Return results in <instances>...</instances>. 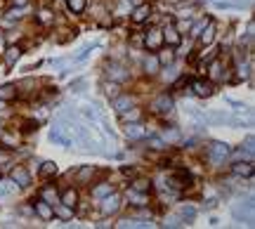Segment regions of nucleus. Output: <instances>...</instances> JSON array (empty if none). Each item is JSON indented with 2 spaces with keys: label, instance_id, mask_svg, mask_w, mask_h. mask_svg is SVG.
<instances>
[{
  "label": "nucleus",
  "instance_id": "f8f14e48",
  "mask_svg": "<svg viewBox=\"0 0 255 229\" xmlns=\"http://www.w3.org/2000/svg\"><path fill=\"white\" fill-rule=\"evenodd\" d=\"M161 33H163V41L168 43L170 47H177V45L182 43V36H180V31L175 28V24H168V26L163 28Z\"/></svg>",
  "mask_w": 255,
  "mask_h": 229
},
{
  "label": "nucleus",
  "instance_id": "7ed1b4c3",
  "mask_svg": "<svg viewBox=\"0 0 255 229\" xmlns=\"http://www.w3.org/2000/svg\"><path fill=\"white\" fill-rule=\"evenodd\" d=\"M229 154H232L229 144H225V142H213V144L208 147V154H206V156H208V161H210V163H215V165H217V163L225 161Z\"/></svg>",
  "mask_w": 255,
  "mask_h": 229
},
{
  "label": "nucleus",
  "instance_id": "c85d7f7f",
  "mask_svg": "<svg viewBox=\"0 0 255 229\" xmlns=\"http://www.w3.org/2000/svg\"><path fill=\"white\" fill-rule=\"evenodd\" d=\"M67 7H69V12L83 14L85 7H88V0H67Z\"/></svg>",
  "mask_w": 255,
  "mask_h": 229
},
{
  "label": "nucleus",
  "instance_id": "9d476101",
  "mask_svg": "<svg viewBox=\"0 0 255 229\" xmlns=\"http://www.w3.org/2000/svg\"><path fill=\"white\" fill-rule=\"evenodd\" d=\"M191 92L196 94V97H210L215 92V85H213V81L196 78V81H191Z\"/></svg>",
  "mask_w": 255,
  "mask_h": 229
},
{
  "label": "nucleus",
  "instance_id": "393cba45",
  "mask_svg": "<svg viewBox=\"0 0 255 229\" xmlns=\"http://www.w3.org/2000/svg\"><path fill=\"white\" fill-rule=\"evenodd\" d=\"M57 170H59V168H57V163L54 161H45L41 165V170H38V175H41L43 180H50V177L57 175Z\"/></svg>",
  "mask_w": 255,
  "mask_h": 229
},
{
  "label": "nucleus",
  "instance_id": "aec40b11",
  "mask_svg": "<svg viewBox=\"0 0 255 229\" xmlns=\"http://www.w3.org/2000/svg\"><path fill=\"white\" fill-rule=\"evenodd\" d=\"M59 203H64V206H69V208H76L78 206V191L76 189H64L62 194H59Z\"/></svg>",
  "mask_w": 255,
  "mask_h": 229
},
{
  "label": "nucleus",
  "instance_id": "2eb2a0df",
  "mask_svg": "<svg viewBox=\"0 0 255 229\" xmlns=\"http://www.w3.org/2000/svg\"><path fill=\"white\" fill-rule=\"evenodd\" d=\"M208 76H210V81H225V78H227V73H225V69H222V62H220V59H210Z\"/></svg>",
  "mask_w": 255,
  "mask_h": 229
},
{
  "label": "nucleus",
  "instance_id": "f3484780",
  "mask_svg": "<svg viewBox=\"0 0 255 229\" xmlns=\"http://www.w3.org/2000/svg\"><path fill=\"white\" fill-rule=\"evenodd\" d=\"M116 227H133V229H149L154 227V222H149V220H139V217H128V220H121Z\"/></svg>",
  "mask_w": 255,
  "mask_h": 229
},
{
  "label": "nucleus",
  "instance_id": "37998d69",
  "mask_svg": "<svg viewBox=\"0 0 255 229\" xmlns=\"http://www.w3.org/2000/svg\"><path fill=\"white\" fill-rule=\"evenodd\" d=\"M175 28H177L180 33H182V31H189V22H187V19H182V22H180V24H177Z\"/></svg>",
  "mask_w": 255,
  "mask_h": 229
},
{
  "label": "nucleus",
  "instance_id": "4be33fe9",
  "mask_svg": "<svg viewBox=\"0 0 255 229\" xmlns=\"http://www.w3.org/2000/svg\"><path fill=\"white\" fill-rule=\"evenodd\" d=\"M130 189L142 191V194H151V191H154V184H151V180H147V177H137V180L130 182Z\"/></svg>",
  "mask_w": 255,
  "mask_h": 229
},
{
  "label": "nucleus",
  "instance_id": "a19ab883",
  "mask_svg": "<svg viewBox=\"0 0 255 229\" xmlns=\"http://www.w3.org/2000/svg\"><path fill=\"white\" fill-rule=\"evenodd\" d=\"M208 22H210V19H203V22H199V24H196V26H194V31H191V36H199V33H201V28L206 26V24H208Z\"/></svg>",
  "mask_w": 255,
  "mask_h": 229
},
{
  "label": "nucleus",
  "instance_id": "b1692460",
  "mask_svg": "<svg viewBox=\"0 0 255 229\" xmlns=\"http://www.w3.org/2000/svg\"><path fill=\"white\" fill-rule=\"evenodd\" d=\"M128 201H130V206H135V208H144V206H147V194L130 189V191H128Z\"/></svg>",
  "mask_w": 255,
  "mask_h": 229
},
{
  "label": "nucleus",
  "instance_id": "6ab92c4d",
  "mask_svg": "<svg viewBox=\"0 0 255 229\" xmlns=\"http://www.w3.org/2000/svg\"><path fill=\"white\" fill-rule=\"evenodd\" d=\"M19 57H22V47H19V45H10V47L5 50V57H2V59H5V67L12 69L14 64L19 62Z\"/></svg>",
  "mask_w": 255,
  "mask_h": 229
},
{
  "label": "nucleus",
  "instance_id": "20e7f679",
  "mask_svg": "<svg viewBox=\"0 0 255 229\" xmlns=\"http://www.w3.org/2000/svg\"><path fill=\"white\" fill-rule=\"evenodd\" d=\"M142 45H144L147 50H151V52H159V50H161V45H163V33H161V28H149V31H144Z\"/></svg>",
  "mask_w": 255,
  "mask_h": 229
},
{
  "label": "nucleus",
  "instance_id": "a878e982",
  "mask_svg": "<svg viewBox=\"0 0 255 229\" xmlns=\"http://www.w3.org/2000/svg\"><path fill=\"white\" fill-rule=\"evenodd\" d=\"M19 19H22V10L19 7H10L7 12L2 14V26H10V24L19 22Z\"/></svg>",
  "mask_w": 255,
  "mask_h": 229
},
{
  "label": "nucleus",
  "instance_id": "f704fd0d",
  "mask_svg": "<svg viewBox=\"0 0 255 229\" xmlns=\"http://www.w3.org/2000/svg\"><path fill=\"white\" fill-rule=\"evenodd\" d=\"M102 88H104V92H107L109 97H116V94H118V90H121V83H116V81H107L104 85H102Z\"/></svg>",
  "mask_w": 255,
  "mask_h": 229
},
{
  "label": "nucleus",
  "instance_id": "dca6fc26",
  "mask_svg": "<svg viewBox=\"0 0 255 229\" xmlns=\"http://www.w3.org/2000/svg\"><path fill=\"white\" fill-rule=\"evenodd\" d=\"M17 184H14L12 180H0V203L7 201V199H12L14 194H17Z\"/></svg>",
  "mask_w": 255,
  "mask_h": 229
},
{
  "label": "nucleus",
  "instance_id": "6e6552de",
  "mask_svg": "<svg viewBox=\"0 0 255 229\" xmlns=\"http://www.w3.org/2000/svg\"><path fill=\"white\" fill-rule=\"evenodd\" d=\"M234 220H236V222H243V220H246L248 225L253 222V201H251V199L246 203H239V206L234 208Z\"/></svg>",
  "mask_w": 255,
  "mask_h": 229
},
{
  "label": "nucleus",
  "instance_id": "49530a36",
  "mask_svg": "<svg viewBox=\"0 0 255 229\" xmlns=\"http://www.w3.org/2000/svg\"><path fill=\"white\" fill-rule=\"evenodd\" d=\"M0 135H2V130H0Z\"/></svg>",
  "mask_w": 255,
  "mask_h": 229
},
{
  "label": "nucleus",
  "instance_id": "ddd939ff",
  "mask_svg": "<svg viewBox=\"0 0 255 229\" xmlns=\"http://www.w3.org/2000/svg\"><path fill=\"white\" fill-rule=\"evenodd\" d=\"M125 135H128V139H142V137H147V130L139 121H133L125 125Z\"/></svg>",
  "mask_w": 255,
  "mask_h": 229
},
{
  "label": "nucleus",
  "instance_id": "f257e3e1",
  "mask_svg": "<svg viewBox=\"0 0 255 229\" xmlns=\"http://www.w3.org/2000/svg\"><path fill=\"white\" fill-rule=\"evenodd\" d=\"M173 109H175V102H173V97H170L168 92L159 94V97L154 99V104H151V111L159 114V116H170Z\"/></svg>",
  "mask_w": 255,
  "mask_h": 229
},
{
  "label": "nucleus",
  "instance_id": "4c0bfd02",
  "mask_svg": "<svg viewBox=\"0 0 255 229\" xmlns=\"http://www.w3.org/2000/svg\"><path fill=\"white\" fill-rule=\"evenodd\" d=\"M118 116H121L123 121L128 123H133V121H139V111H130V109H128V111H123V114H118Z\"/></svg>",
  "mask_w": 255,
  "mask_h": 229
},
{
  "label": "nucleus",
  "instance_id": "7c9ffc66",
  "mask_svg": "<svg viewBox=\"0 0 255 229\" xmlns=\"http://www.w3.org/2000/svg\"><path fill=\"white\" fill-rule=\"evenodd\" d=\"M156 59H159V64L161 67H168V64H173V59H175V52L168 47V50H161V52L156 54Z\"/></svg>",
  "mask_w": 255,
  "mask_h": 229
},
{
  "label": "nucleus",
  "instance_id": "79ce46f5",
  "mask_svg": "<svg viewBox=\"0 0 255 229\" xmlns=\"http://www.w3.org/2000/svg\"><path fill=\"white\" fill-rule=\"evenodd\" d=\"M10 159H12V156H10V151H7V149H0V163H7Z\"/></svg>",
  "mask_w": 255,
  "mask_h": 229
},
{
  "label": "nucleus",
  "instance_id": "ea45409f",
  "mask_svg": "<svg viewBox=\"0 0 255 229\" xmlns=\"http://www.w3.org/2000/svg\"><path fill=\"white\" fill-rule=\"evenodd\" d=\"M38 130V121H24V133H33Z\"/></svg>",
  "mask_w": 255,
  "mask_h": 229
},
{
  "label": "nucleus",
  "instance_id": "1a4fd4ad",
  "mask_svg": "<svg viewBox=\"0 0 255 229\" xmlns=\"http://www.w3.org/2000/svg\"><path fill=\"white\" fill-rule=\"evenodd\" d=\"M31 208H33V213L41 217V220H45V222H50V220L54 217V208L47 201H43V199L33 201V203H31Z\"/></svg>",
  "mask_w": 255,
  "mask_h": 229
},
{
  "label": "nucleus",
  "instance_id": "a211bd4d",
  "mask_svg": "<svg viewBox=\"0 0 255 229\" xmlns=\"http://www.w3.org/2000/svg\"><path fill=\"white\" fill-rule=\"evenodd\" d=\"M114 109H116V114H123V111H128V109H133V97L130 94H116L114 97Z\"/></svg>",
  "mask_w": 255,
  "mask_h": 229
},
{
  "label": "nucleus",
  "instance_id": "a18cd8bd",
  "mask_svg": "<svg viewBox=\"0 0 255 229\" xmlns=\"http://www.w3.org/2000/svg\"><path fill=\"white\" fill-rule=\"evenodd\" d=\"M147 2H149V5H151V2H156V0H147Z\"/></svg>",
  "mask_w": 255,
  "mask_h": 229
},
{
  "label": "nucleus",
  "instance_id": "0eeeda50",
  "mask_svg": "<svg viewBox=\"0 0 255 229\" xmlns=\"http://www.w3.org/2000/svg\"><path fill=\"white\" fill-rule=\"evenodd\" d=\"M107 76L116 83H125L128 78H130V71L123 67V64H118V62H111V64L107 67Z\"/></svg>",
  "mask_w": 255,
  "mask_h": 229
},
{
  "label": "nucleus",
  "instance_id": "c756f323",
  "mask_svg": "<svg viewBox=\"0 0 255 229\" xmlns=\"http://www.w3.org/2000/svg\"><path fill=\"white\" fill-rule=\"evenodd\" d=\"M177 217H180L182 222H191V220L196 217V210H194L191 206H182V208L177 210Z\"/></svg>",
  "mask_w": 255,
  "mask_h": 229
},
{
  "label": "nucleus",
  "instance_id": "f03ea898",
  "mask_svg": "<svg viewBox=\"0 0 255 229\" xmlns=\"http://www.w3.org/2000/svg\"><path fill=\"white\" fill-rule=\"evenodd\" d=\"M121 194H116V191H111L107 194L104 199H102V206H99V210H102V215L109 217V215H116L118 213V208H121Z\"/></svg>",
  "mask_w": 255,
  "mask_h": 229
},
{
  "label": "nucleus",
  "instance_id": "e433bc0d",
  "mask_svg": "<svg viewBox=\"0 0 255 229\" xmlns=\"http://www.w3.org/2000/svg\"><path fill=\"white\" fill-rule=\"evenodd\" d=\"M38 22H41V24H52V22H54V14H52V10H47V7H43L41 12H38Z\"/></svg>",
  "mask_w": 255,
  "mask_h": 229
},
{
  "label": "nucleus",
  "instance_id": "2f4dec72",
  "mask_svg": "<svg viewBox=\"0 0 255 229\" xmlns=\"http://www.w3.org/2000/svg\"><path fill=\"white\" fill-rule=\"evenodd\" d=\"M41 199H43V201H47L50 206H54V203L59 201V194H57L52 187H45V189L41 191Z\"/></svg>",
  "mask_w": 255,
  "mask_h": 229
},
{
  "label": "nucleus",
  "instance_id": "9b49d317",
  "mask_svg": "<svg viewBox=\"0 0 255 229\" xmlns=\"http://www.w3.org/2000/svg\"><path fill=\"white\" fill-rule=\"evenodd\" d=\"M149 17H151V5H149V2H142V5H137V7L133 10L130 22H133V24H144Z\"/></svg>",
  "mask_w": 255,
  "mask_h": 229
},
{
  "label": "nucleus",
  "instance_id": "39448f33",
  "mask_svg": "<svg viewBox=\"0 0 255 229\" xmlns=\"http://www.w3.org/2000/svg\"><path fill=\"white\" fill-rule=\"evenodd\" d=\"M165 182H168V187L170 189H185V187L191 184V175H189L187 170H175V173L168 175Z\"/></svg>",
  "mask_w": 255,
  "mask_h": 229
},
{
  "label": "nucleus",
  "instance_id": "72a5a7b5",
  "mask_svg": "<svg viewBox=\"0 0 255 229\" xmlns=\"http://www.w3.org/2000/svg\"><path fill=\"white\" fill-rule=\"evenodd\" d=\"M52 208L57 210V215H59V217H64V220H69V217L73 215V208H69V206H64V203H59V201L54 203Z\"/></svg>",
  "mask_w": 255,
  "mask_h": 229
},
{
  "label": "nucleus",
  "instance_id": "412c9836",
  "mask_svg": "<svg viewBox=\"0 0 255 229\" xmlns=\"http://www.w3.org/2000/svg\"><path fill=\"white\" fill-rule=\"evenodd\" d=\"M213 41H215V24L208 22V24L201 28V33H199V45H210Z\"/></svg>",
  "mask_w": 255,
  "mask_h": 229
},
{
  "label": "nucleus",
  "instance_id": "4468645a",
  "mask_svg": "<svg viewBox=\"0 0 255 229\" xmlns=\"http://www.w3.org/2000/svg\"><path fill=\"white\" fill-rule=\"evenodd\" d=\"M232 173L236 177H253V161H239L232 165Z\"/></svg>",
  "mask_w": 255,
  "mask_h": 229
},
{
  "label": "nucleus",
  "instance_id": "c03bdc74",
  "mask_svg": "<svg viewBox=\"0 0 255 229\" xmlns=\"http://www.w3.org/2000/svg\"><path fill=\"white\" fill-rule=\"evenodd\" d=\"M12 2H14V5H17V7H22V5H26L28 0H12Z\"/></svg>",
  "mask_w": 255,
  "mask_h": 229
},
{
  "label": "nucleus",
  "instance_id": "c9c22d12",
  "mask_svg": "<svg viewBox=\"0 0 255 229\" xmlns=\"http://www.w3.org/2000/svg\"><path fill=\"white\" fill-rule=\"evenodd\" d=\"M159 67H161V64H159L156 57H147V59H144V71H147V73H156Z\"/></svg>",
  "mask_w": 255,
  "mask_h": 229
},
{
  "label": "nucleus",
  "instance_id": "cd10ccee",
  "mask_svg": "<svg viewBox=\"0 0 255 229\" xmlns=\"http://www.w3.org/2000/svg\"><path fill=\"white\" fill-rule=\"evenodd\" d=\"M93 175H94V165H83L81 170L76 173V180H78L81 184H85L88 180H93Z\"/></svg>",
  "mask_w": 255,
  "mask_h": 229
},
{
  "label": "nucleus",
  "instance_id": "423d86ee",
  "mask_svg": "<svg viewBox=\"0 0 255 229\" xmlns=\"http://www.w3.org/2000/svg\"><path fill=\"white\" fill-rule=\"evenodd\" d=\"M10 180H12L19 189H26L28 184H31V173L26 170V165H14L12 173H10Z\"/></svg>",
  "mask_w": 255,
  "mask_h": 229
},
{
  "label": "nucleus",
  "instance_id": "473e14b6",
  "mask_svg": "<svg viewBox=\"0 0 255 229\" xmlns=\"http://www.w3.org/2000/svg\"><path fill=\"white\" fill-rule=\"evenodd\" d=\"M161 139L165 142V144H173V142H180V130H175V128H170V130H163Z\"/></svg>",
  "mask_w": 255,
  "mask_h": 229
},
{
  "label": "nucleus",
  "instance_id": "5701e85b",
  "mask_svg": "<svg viewBox=\"0 0 255 229\" xmlns=\"http://www.w3.org/2000/svg\"><path fill=\"white\" fill-rule=\"evenodd\" d=\"M17 85L7 83V85H0V102H14L17 99Z\"/></svg>",
  "mask_w": 255,
  "mask_h": 229
},
{
  "label": "nucleus",
  "instance_id": "bb28decb",
  "mask_svg": "<svg viewBox=\"0 0 255 229\" xmlns=\"http://www.w3.org/2000/svg\"><path fill=\"white\" fill-rule=\"evenodd\" d=\"M111 191H114V184H111V182H102V184L93 187V196L94 199H104V196L111 194Z\"/></svg>",
  "mask_w": 255,
  "mask_h": 229
},
{
  "label": "nucleus",
  "instance_id": "58836bf2",
  "mask_svg": "<svg viewBox=\"0 0 255 229\" xmlns=\"http://www.w3.org/2000/svg\"><path fill=\"white\" fill-rule=\"evenodd\" d=\"M149 144H151L154 149H165V147H168V144L163 142L161 137H149Z\"/></svg>",
  "mask_w": 255,
  "mask_h": 229
}]
</instances>
